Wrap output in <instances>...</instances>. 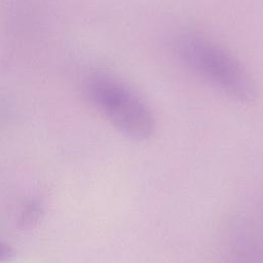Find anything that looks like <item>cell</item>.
<instances>
[{
  "label": "cell",
  "mask_w": 263,
  "mask_h": 263,
  "mask_svg": "<svg viewBox=\"0 0 263 263\" xmlns=\"http://www.w3.org/2000/svg\"><path fill=\"white\" fill-rule=\"evenodd\" d=\"M173 46L181 62L232 100L245 104L255 100L256 86L250 73L224 46L194 31L180 33Z\"/></svg>",
  "instance_id": "obj_1"
},
{
  "label": "cell",
  "mask_w": 263,
  "mask_h": 263,
  "mask_svg": "<svg viewBox=\"0 0 263 263\" xmlns=\"http://www.w3.org/2000/svg\"><path fill=\"white\" fill-rule=\"evenodd\" d=\"M87 95L93 105L126 137L143 141L155 129L153 113L146 102L116 77L93 73L86 82Z\"/></svg>",
  "instance_id": "obj_2"
},
{
  "label": "cell",
  "mask_w": 263,
  "mask_h": 263,
  "mask_svg": "<svg viewBox=\"0 0 263 263\" xmlns=\"http://www.w3.org/2000/svg\"><path fill=\"white\" fill-rule=\"evenodd\" d=\"M13 252L9 246L0 241V261H5L12 256Z\"/></svg>",
  "instance_id": "obj_3"
}]
</instances>
